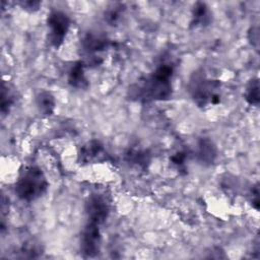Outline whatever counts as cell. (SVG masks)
<instances>
[{"label": "cell", "instance_id": "cell-1", "mask_svg": "<svg viewBox=\"0 0 260 260\" xmlns=\"http://www.w3.org/2000/svg\"><path fill=\"white\" fill-rule=\"evenodd\" d=\"M173 75L174 65L167 62L160 63L149 75L140 78L130 86L128 90L130 100L141 103L170 100L173 94Z\"/></svg>", "mask_w": 260, "mask_h": 260}, {"label": "cell", "instance_id": "cell-2", "mask_svg": "<svg viewBox=\"0 0 260 260\" xmlns=\"http://www.w3.org/2000/svg\"><path fill=\"white\" fill-rule=\"evenodd\" d=\"M221 82L210 78L204 70L192 73L188 82V92L193 102L200 108L215 106L220 103Z\"/></svg>", "mask_w": 260, "mask_h": 260}, {"label": "cell", "instance_id": "cell-3", "mask_svg": "<svg viewBox=\"0 0 260 260\" xmlns=\"http://www.w3.org/2000/svg\"><path fill=\"white\" fill-rule=\"evenodd\" d=\"M49 187L45 173L36 166L27 167L20 172L15 185L16 196L25 202H31L42 197Z\"/></svg>", "mask_w": 260, "mask_h": 260}, {"label": "cell", "instance_id": "cell-4", "mask_svg": "<svg viewBox=\"0 0 260 260\" xmlns=\"http://www.w3.org/2000/svg\"><path fill=\"white\" fill-rule=\"evenodd\" d=\"M47 25L51 45L56 49L60 48L63 45L70 28V17L61 10H52L48 14Z\"/></svg>", "mask_w": 260, "mask_h": 260}, {"label": "cell", "instance_id": "cell-5", "mask_svg": "<svg viewBox=\"0 0 260 260\" xmlns=\"http://www.w3.org/2000/svg\"><path fill=\"white\" fill-rule=\"evenodd\" d=\"M111 203L109 198L103 193H92L85 202V212L88 221L102 224L109 216Z\"/></svg>", "mask_w": 260, "mask_h": 260}, {"label": "cell", "instance_id": "cell-6", "mask_svg": "<svg viewBox=\"0 0 260 260\" xmlns=\"http://www.w3.org/2000/svg\"><path fill=\"white\" fill-rule=\"evenodd\" d=\"M102 235L100 224L88 221L80 237V252L86 258H93L101 252Z\"/></svg>", "mask_w": 260, "mask_h": 260}, {"label": "cell", "instance_id": "cell-7", "mask_svg": "<svg viewBox=\"0 0 260 260\" xmlns=\"http://www.w3.org/2000/svg\"><path fill=\"white\" fill-rule=\"evenodd\" d=\"M105 156V147L104 144L96 140L92 139L84 143L78 153V161L82 165L94 162L96 160L103 159Z\"/></svg>", "mask_w": 260, "mask_h": 260}, {"label": "cell", "instance_id": "cell-8", "mask_svg": "<svg viewBox=\"0 0 260 260\" xmlns=\"http://www.w3.org/2000/svg\"><path fill=\"white\" fill-rule=\"evenodd\" d=\"M196 155L198 160L204 166H211L217 157V147L212 139L202 137L197 143Z\"/></svg>", "mask_w": 260, "mask_h": 260}, {"label": "cell", "instance_id": "cell-9", "mask_svg": "<svg viewBox=\"0 0 260 260\" xmlns=\"http://www.w3.org/2000/svg\"><path fill=\"white\" fill-rule=\"evenodd\" d=\"M82 49L87 54H96L103 52L110 46V40L105 36L94 32H88L82 39Z\"/></svg>", "mask_w": 260, "mask_h": 260}, {"label": "cell", "instance_id": "cell-10", "mask_svg": "<svg viewBox=\"0 0 260 260\" xmlns=\"http://www.w3.org/2000/svg\"><path fill=\"white\" fill-rule=\"evenodd\" d=\"M85 66L86 65L83 61H77L70 67L67 75V81L70 86L78 89H84L88 86V81L84 71Z\"/></svg>", "mask_w": 260, "mask_h": 260}, {"label": "cell", "instance_id": "cell-11", "mask_svg": "<svg viewBox=\"0 0 260 260\" xmlns=\"http://www.w3.org/2000/svg\"><path fill=\"white\" fill-rule=\"evenodd\" d=\"M212 13L208 5L204 2H196L192 9L191 26L193 27H204L211 22Z\"/></svg>", "mask_w": 260, "mask_h": 260}, {"label": "cell", "instance_id": "cell-12", "mask_svg": "<svg viewBox=\"0 0 260 260\" xmlns=\"http://www.w3.org/2000/svg\"><path fill=\"white\" fill-rule=\"evenodd\" d=\"M36 106L39 112L45 116H51L56 108V100L51 91L42 90L36 96Z\"/></svg>", "mask_w": 260, "mask_h": 260}, {"label": "cell", "instance_id": "cell-13", "mask_svg": "<svg viewBox=\"0 0 260 260\" xmlns=\"http://www.w3.org/2000/svg\"><path fill=\"white\" fill-rule=\"evenodd\" d=\"M125 160L132 166L145 169L150 161V154L142 149H129L125 153Z\"/></svg>", "mask_w": 260, "mask_h": 260}, {"label": "cell", "instance_id": "cell-14", "mask_svg": "<svg viewBox=\"0 0 260 260\" xmlns=\"http://www.w3.org/2000/svg\"><path fill=\"white\" fill-rule=\"evenodd\" d=\"M245 100L250 106H258L260 102L259 80L258 78L251 79L245 89Z\"/></svg>", "mask_w": 260, "mask_h": 260}, {"label": "cell", "instance_id": "cell-15", "mask_svg": "<svg viewBox=\"0 0 260 260\" xmlns=\"http://www.w3.org/2000/svg\"><path fill=\"white\" fill-rule=\"evenodd\" d=\"M14 94L12 93L11 89L8 87V85L5 84V82L2 83V89H1V113L4 115L7 112H9L10 108L15 102Z\"/></svg>", "mask_w": 260, "mask_h": 260}, {"label": "cell", "instance_id": "cell-16", "mask_svg": "<svg viewBox=\"0 0 260 260\" xmlns=\"http://www.w3.org/2000/svg\"><path fill=\"white\" fill-rule=\"evenodd\" d=\"M122 14H123V6L121 4L113 5L109 7V9L106 11L105 20L108 23L114 25V23H117L120 20Z\"/></svg>", "mask_w": 260, "mask_h": 260}, {"label": "cell", "instance_id": "cell-17", "mask_svg": "<svg viewBox=\"0 0 260 260\" xmlns=\"http://www.w3.org/2000/svg\"><path fill=\"white\" fill-rule=\"evenodd\" d=\"M186 159H187V153L185 151H177L170 157L171 162L178 169H182L185 167Z\"/></svg>", "mask_w": 260, "mask_h": 260}, {"label": "cell", "instance_id": "cell-18", "mask_svg": "<svg viewBox=\"0 0 260 260\" xmlns=\"http://www.w3.org/2000/svg\"><path fill=\"white\" fill-rule=\"evenodd\" d=\"M19 5L22 9L28 11V12H35L39 10L42 3L40 1H34V0H27V1H21L19 2Z\"/></svg>", "mask_w": 260, "mask_h": 260}, {"label": "cell", "instance_id": "cell-19", "mask_svg": "<svg viewBox=\"0 0 260 260\" xmlns=\"http://www.w3.org/2000/svg\"><path fill=\"white\" fill-rule=\"evenodd\" d=\"M251 203H252V206L256 210H259L260 203H259V188H258V185H255L251 189Z\"/></svg>", "mask_w": 260, "mask_h": 260}]
</instances>
